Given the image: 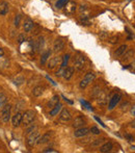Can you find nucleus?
Returning a JSON list of instances; mask_svg holds the SVG:
<instances>
[{
    "label": "nucleus",
    "mask_w": 135,
    "mask_h": 153,
    "mask_svg": "<svg viewBox=\"0 0 135 153\" xmlns=\"http://www.w3.org/2000/svg\"><path fill=\"white\" fill-rule=\"evenodd\" d=\"M27 135H28L27 137V145L29 147H33L35 144H37V139H39V137H40L39 130L37 129V130H35L33 132L29 133V134H27Z\"/></svg>",
    "instance_id": "39448f33"
},
{
    "label": "nucleus",
    "mask_w": 135,
    "mask_h": 153,
    "mask_svg": "<svg viewBox=\"0 0 135 153\" xmlns=\"http://www.w3.org/2000/svg\"><path fill=\"white\" fill-rule=\"evenodd\" d=\"M101 92V89H100V87L99 85H96V87L93 89V91H92V97H94V98H97V96L99 95V93Z\"/></svg>",
    "instance_id": "c756f323"
},
{
    "label": "nucleus",
    "mask_w": 135,
    "mask_h": 153,
    "mask_svg": "<svg viewBox=\"0 0 135 153\" xmlns=\"http://www.w3.org/2000/svg\"><path fill=\"white\" fill-rule=\"evenodd\" d=\"M43 152L44 153H49V152H51V153H57V151L54 150V149H52V148H48V149H45V150H43Z\"/></svg>",
    "instance_id": "a19ab883"
},
{
    "label": "nucleus",
    "mask_w": 135,
    "mask_h": 153,
    "mask_svg": "<svg viewBox=\"0 0 135 153\" xmlns=\"http://www.w3.org/2000/svg\"><path fill=\"white\" fill-rule=\"evenodd\" d=\"M60 63V57H57V56H55V57H52V58H50V60H49L48 63V69H54L55 67H57L58 64Z\"/></svg>",
    "instance_id": "a211bd4d"
},
{
    "label": "nucleus",
    "mask_w": 135,
    "mask_h": 153,
    "mask_svg": "<svg viewBox=\"0 0 135 153\" xmlns=\"http://www.w3.org/2000/svg\"><path fill=\"white\" fill-rule=\"evenodd\" d=\"M11 112H12V105L4 104L1 107V119L3 122L7 123L11 120Z\"/></svg>",
    "instance_id": "7ed1b4c3"
},
{
    "label": "nucleus",
    "mask_w": 135,
    "mask_h": 153,
    "mask_svg": "<svg viewBox=\"0 0 135 153\" xmlns=\"http://www.w3.org/2000/svg\"><path fill=\"white\" fill-rule=\"evenodd\" d=\"M3 55H4V50L3 48H0V57H2Z\"/></svg>",
    "instance_id": "a18cd8bd"
},
{
    "label": "nucleus",
    "mask_w": 135,
    "mask_h": 153,
    "mask_svg": "<svg viewBox=\"0 0 135 153\" xmlns=\"http://www.w3.org/2000/svg\"><path fill=\"white\" fill-rule=\"evenodd\" d=\"M6 101H7L6 95L3 93H0V107H2L3 105L6 104Z\"/></svg>",
    "instance_id": "bb28decb"
},
{
    "label": "nucleus",
    "mask_w": 135,
    "mask_h": 153,
    "mask_svg": "<svg viewBox=\"0 0 135 153\" xmlns=\"http://www.w3.org/2000/svg\"><path fill=\"white\" fill-rule=\"evenodd\" d=\"M85 63H86V60L82 54L76 55L75 58H74V69H76L78 71H81L84 69Z\"/></svg>",
    "instance_id": "f03ea898"
},
{
    "label": "nucleus",
    "mask_w": 135,
    "mask_h": 153,
    "mask_svg": "<svg viewBox=\"0 0 135 153\" xmlns=\"http://www.w3.org/2000/svg\"><path fill=\"white\" fill-rule=\"evenodd\" d=\"M69 60H70V54H64V57H62V62H61V66L62 68H66L68 66V63H69Z\"/></svg>",
    "instance_id": "cd10ccee"
},
{
    "label": "nucleus",
    "mask_w": 135,
    "mask_h": 153,
    "mask_svg": "<svg viewBox=\"0 0 135 153\" xmlns=\"http://www.w3.org/2000/svg\"><path fill=\"white\" fill-rule=\"evenodd\" d=\"M64 48V42L61 39L55 40L54 44H53V51L54 52H59Z\"/></svg>",
    "instance_id": "f8f14e48"
},
{
    "label": "nucleus",
    "mask_w": 135,
    "mask_h": 153,
    "mask_svg": "<svg viewBox=\"0 0 135 153\" xmlns=\"http://www.w3.org/2000/svg\"><path fill=\"white\" fill-rule=\"evenodd\" d=\"M104 139H95V142L92 143V146L93 147H96V146H99V145H101V144H103Z\"/></svg>",
    "instance_id": "72a5a7b5"
},
{
    "label": "nucleus",
    "mask_w": 135,
    "mask_h": 153,
    "mask_svg": "<svg viewBox=\"0 0 135 153\" xmlns=\"http://www.w3.org/2000/svg\"><path fill=\"white\" fill-rule=\"evenodd\" d=\"M13 81H14L15 85H22L23 82H25V79H24V77H22V76H18V77H17L16 79L13 80Z\"/></svg>",
    "instance_id": "2f4dec72"
},
{
    "label": "nucleus",
    "mask_w": 135,
    "mask_h": 153,
    "mask_svg": "<svg viewBox=\"0 0 135 153\" xmlns=\"http://www.w3.org/2000/svg\"><path fill=\"white\" fill-rule=\"evenodd\" d=\"M113 148V144L111 142H106V143H103L102 146L100 147V152L102 153H107V152H110Z\"/></svg>",
    "instance_id": "dca6fc26"
},
{
    "label": "nucleus",
    "mask_w": 135,
    "mask_h": 153,
    "mask_svg": "<svg viewBox=\"0 0 135 153\" xmlns=\"http://www.w3.org/2000/svg\"><path fill=\"white\" fill-rule=\"evenodd\" d=\"M27 126H28V127L25 129V133H26V134H29V133L33 132V131L37 129V124H29V125H27Z\"/></svg>",
    "instance_id": "a878e982"
},
{
    "label": "nucleus",
    "mask_w": 135,
    "mask_h": 153,
    "mask_svg": "<svg viewBox=\"0 0 135 153\" xmlns=\"http://www.w3.org/2000/svg\"><path fill=\"white\" fill-rule=\"evenodd\" d=\"M44 46H45V39H44V37H39V39L35 42L33 49H35L37 51L43 50Z\"/></svg>",
    "instance_id": "4468645a"
},
{
    "label": "nucleus",
    "mask_w": 135,
    "mask_h": 153,
    "mask_svg": "<svg viewBox=\"0 0 135 153\" xmlns=\"http://www.w3.org/2000/svg\"><path fill=\"white\" fill-rule=\"evenodd\" d=\"M35 112L31 110H25L23 112V118H22V123L24 124L25 126L29 125L31 124L32 122L35 121Z\"/></svg>",
    "instance_id": "f257e3e1"
},
{
    "label": "nucleus",
    "mask_w": 135,
    "mask_h": 153,
    "mask_svg": "<svg viewBox=\"0 0 135 153\" xmlns=\"http://www.w3.org/2000/svg\"><path fill=\"white\" fill-rule=\"evenodd\" d=\"M95 78H96V74L93 73V72H88L87 74H85V76L83 77V79L80 81V88L81 89H85L87 85L90 83L92 81H94Z\"/></svg>",
    "instance_id": "20e7f679"
},
{
    "label": "nucleus",
    "mask_w": 135,
    "mask_h": 153,
    "mask_svg": "<svg viewBox=\"0 0 135 153\" xmlns=\"http://www.w3.org/2000/svg\"><path fill=\"white\" fill-rule=\"evenodd\" d=\"M132 69H133V70H135V62L132 64Z\"/></svg>",
    "instance_id": "8fccbe9b"
},
{
    "label": "nucleus",
    "mask_w": 135,
    "mask_h": 153,
    "mask_svg": "<svg viewBox=\"0 0 135 153\" xmlns=\"http://www.w3.org/2000/svg\"><path fill=\"white\" fill-rule=\"evenodd\" d=\"M85 124H86V120H85L82 116H78V117H76L75 119H74L72 126H73L74 128H79V127L84 126Z\"/></svg>",
    "instance_id": "9d476101"
},
{
    "label": "nucleus",
    "mask_w": 135,
    "mask_h": 153,
    "mask_svg": "<svg viewBox=\"0 0 135 153\" xmlns=\"http://www.w3.org/2000/svg\"><path fill=\"white\" fill-rule=\"evenodd\" d=\"M121 99H122L121 94H115V95L111 97V99L109 100V103H108V110H112L115 107H117V103L121 101Z\"/></svg>",
    "instance_id": "0eeeda50"
},
{
    "label": "nucleus",
    "mask_w": 135,
    "mask_h": 153,
    "mask_svg": "<svg viewBox=\"0 0 135 153\" xmlns=\"http://www.w3.org/2000/svg\"><path fill=\"white\" fill-rule=\"evenodd\" d=\"M131 114H132V116H135V105L131 108Z\"/></svg>",
    "instance_id": "49530a36"
},
{
    "label": "nucleus",
    "mask_w": 135,
    "mask_h": 153,
    "mask_svg": "<svg viewBox=\"0 0 135 153\" xmlns=\"http://www.w3.org/2000/svg\"><path fill=\"white\" fill-rule=\"evenodd\" d=\"M44 91H45V88L42 87V85H37L32 90V95L35 97H40L44 94Z\"/></svg>",
    "instance_id": "aec40b11"
},
{
    "label": "nucleus",
    "mask_w": 135,
    "mask_h": 153,
    "mask_svg": "<svg viewBox=\"0 0 135 153\" xmlns=\"http://www.w3.org/2000/svg\"><path fill=\"white\" fill-rule=\"evenodd\" d=\"M51 135H52V131H48V132H46L45 134H43L42 137H39L37 144L42 145V144H46V143H48L51 139Z\"/></svg>",
    "instance_id": "9b49d317"
},
{
    "label": "nucleus",
    "mask_w": 135,
    "mask_h": 153,
    "mask_svg": "<svg viewBox=\"0 0 135 153\" xmlns=\"http://www.w3.org/2000/svg\"><path fill=\"white\" fill-rule=\"evenodd\" d=\"M129 106H130V103L128 102V101H126L125 103H123V104L121 105V110H123V112H127L129 108Z\"/></svg>",
    "instance_id": "e433bc0d"
},
{
    "label": "nucleus",
    "mask_w": 135,
    "mask_h": 153,
    "mask_svg": "<svg viewBox=\"0 0 135 153\" xmlns=\"http://www.w3.org/2000/svg\"><path fill=\"white\" fill-rule=\"evenodd\" d=\"M61 108H62V104L59 102L58 104L55 105L54 107H52L50 110V116L54 117V116H56V115H58L60 112V110H61Z\"/></svg>",
    "instance_id": "4be33fe9"
},
{
    "label": "nucleus",
    "mask_w": 135,
    "mask_h": 153,
    "mask_svg": "<svg viewBox=\"0 0 135 153\" xmlns=\"http://www.w3.org/2000/svg\"><path fill=\"white\" fill-rule=\"evenodd\" d=\"M7 66H8V60L6 58H3V62L0 63V68H6Z\"/></svg>",
    "instance_id": "58836bf2"
},
{
    "label": "nucleus",
    "mask_w": 135,
    "mask_h": 153,
    "mask_svg": "<svg viewBox=\"0 0 135 153\" xmlns=\"http://www.w3.org/2000/svg\"><path fill=\"white\" fill-rule=\"evenodd\" d=\"M33 27H35V23H33V21L32 20H30V19H26V20L24 21L23 28L26 32H30L32 29H33Z\"/></svg>",
    "instance_id": "2eb2a0df"
},
{
    "label": "nucleus",
    "mask_w": 135,
    "mask_h": 153,
    "mask_svg": "<svg viewBox=\"0 0 135 153\" xmlns=\"http://www.w3.org/2000/svg\"><path fill=\"white\" fill-rule=\"evenodd\" d=\"M22 118H23V114L20 112H16L12 118V124L14 127H19L22 124Z\"/></svg>",
    "instance_id": "1a4fd4ad"
},
{
    "label": "nucleus",
    "mask_w": 135,
    "mask_h": 153,
    "mask_svg": "<svg viewBox=\"0 0 135 153\" xmlns=\"http://www.w3.org/2000/svg\"><path fill=\"white\" fill-rule=\"evenodd\" d=\"M64 7H66V13H68V14H73L76 9V4L73 1H70L69 0V2L64 5Z\"/></svg>",
    "instance_id": "412c9836"
},
{
    "label": "nucleus",
    "mask_w": 135,
    "mask_h": 153,
    "mask_svg": "<svg viewBox=\"0 0 135 153\" xmlns=\"http://www.w3.org/2000/svg\"><path fill=\"white\" fill-rule=\"evenodd\" d=\"M127 48H128V46L125 45V44H124V45H122V46H119V48H117V50L115 51V57L122 56V55H123L124 53L126 52Z\"/></svg>",
    "instance_id": "5701e85b"
},
{
    "label": "nucleus",
    "mask_w": 135,
    "mask_h": 153,
    "mask_svg": "<svg viewBox=\"0 0 135 153\" xmlns=\"http://www.w3.org/2000/svg\"><path fill=\"white\" fill-rule=\"evenodd\" d=\"M46 78H47V79H48V80H49V81H50V82H51V83H52V85H56V82H54V81H53V80H52V79H51V78H50V77H49V76H46Z\"/></svg>",
    "instance_id": "c03bdc74"
},
{
    "label": "nucleus",
    "mask_w": 135,
    "mask_h": 153,
    "mask_svg": "<svg viewBox=\"0 0 135 153\" xmlns=\"http://www.w3.org/2000/svg\"><path fill=\"white\" fill-rule=\"evenodd\" d=\"M59 96H58V95H55V96H53L52 98L50 99V101H49L48 102V107L49 108H52V107H54L55 105L56 104H58V103H59Z\"/></svg>",
    "instance_id": "b1692460"
},
{
    "label": "nucleus",
    "mask_w": 135,
    "mask_h": 153,
    "mask_svg": "<svg viewBox=\"0 0 135 153\" xmlns=\"http://www.w3.org/2000/svg\"><path fill=\"white\" fill-rule=\"evenodd\" d=\"M80 103L83 105V106H84V107H86L88 110H92V112H93V110H94V108H93V106H92V105H90V103H88V102H87V101L82 100V99H81V100H80Z\"/></svg>",
    "instance_id": "473e14b6"
},
{
    "label": "nucleus",
    "mask_w": 135,
    "mask_h": 153,
    "mask_svg": "<svg viewBox=\"0 0 135 153\" xmlns=\"http://www.w3.org/2000/svg\"><path fill=\"white\" fill-rule=\"evenodd\" d=\"M107 100H108V96H107V94H106V92L101 91L100 93H99L98 96H97V102L101 105H104V104H106Z\"/></svg>",
    "instance_id": "ddd939ff"
},
{
    "label": "nucleus",
    "mask_w": 135,
    "mask_h": 153,
    "mask_svg": "<svg viewBox=\"0 0 135 153\" xmlns=\"http://www.w3.org/2000/svg\"><path fill=\"white\" fill-rule=\"evenodd\" d=\"M95 119H96V120H97V121H98V122H99V123H100V124H101V125L103 126V127H104V128H105V127H106V125H105V124H104V123H103V122L101 121V120H100V119H99L98 117H95Z\"/></svg>",
    "instance_id": "37998d69"
},
{
    "label": "nucleus",
    "mask_w": 135,
    "mask_h": 153,
    "mask_svg": "<svg viewBox=\"0 0 135 153\" xmlns=\"http://www.w3.org/2000/svg\"><path fill=\"white\" fill-rule=\"evenodd\" d=\"M89 133V128L85 127V126H82V127L76 128L75 132H74V137H86Z\"/></svg>",
    "instance_id": "6e6552de"
},
{
    "label": "nucleus",
    "mask_w": 135,
    "mask_h": 153,
    "mask_svg": "<svg viewBox=\"0 0 135 153\" xmlns=\"http://www.w3.org/2000/svg\"><path fill=\"white\" fill-rule=\"evenodd\" d=\"M25 40H26V38L24 37L23 34H20V36H19V38H18V43L19 44H22L24 41H25Z\"/></svg>",
    "instance_id": "ea45409f"
},
{
    "label": "nucleus",
    "mask_w": 135,
    "mask_h": 153,
    "mask_svg": "<svg viewBox=\"0 0 135 153\" xmlns=\"http://www.w3.org/2000/svg\"><path fill=\"white\" fill-rule=\"evenodd\" d=\"M133 54H134V50H132V49H130V50H126V52L124 53V60H129L130 57L133 56Z\"/></svg>",
    "instance_id": "c85d7f7f"
},
{
    "label": "nucleus",
    "mask_w": 135,
    "mask_h": 153,
    "mask_svg": "<svg viewBox=\"0 0 135 153\" xmlns=\"http://www.w3.org/2000/svg\"><path fill=\"white\" fill-rule=\"evenodd\" d=\"M68 2H69V0H57V2H56V7H57V9H62Z\"/></svg>",
    "instance_id": "7c9ffc66"
},
{
    "label": "nucleus",
    "mask_w": 135,
    "mask_h": 153,
    "mask_svg": "<svg viewBox=\"0 0 135 153\" xmlns=\"http://www.w3.org/2000/svg\"><path fill=\"white\" fill-rule=\"evenodd\" d=\"M8 11H9L8 3L5 2V1L0 2V16H5L8 13Z\"/></svg>",
    "instance_id": "6ab92c4d"
},
{
    "label": "nucleus",
    "mask_w": 135,
    "mask_h": 153,
    "mask_svg": "<svg viewBox=\"0 0 135 153\" xmlns=\"http://www.w3.org/2000/svg\"><path fill=\"white\" fill-rule=\"evenodd\" d=\"M62 98H64V100H66V102H69V103H70V104H73V102H72V101H70V100H69V99H66V97H64V95H62Z\"/></svg>",
    "instance_id": "de8ad7c7"
},
{
    "label": "nucleus",
    "mask_w": 135,
    "mask_h": 153,
    "mask_svg": "<svg viewBox=\"0 0 135 153\" xmlns=\"http://www.w3.org/2000/svg\"><path fill=\"white\" fill-rule=\"evenodd\" d=\"M131 149H132V150H134V151H135V146H132V147H131Z\"/></svg>",
    "instance_id": "3c124183"
},
{
    "label": "nucleus",
    "mask_w": 135,
    "mask_h": 153,
    "mask_svg": "<svg viewBox=\"0 0 135 153\" xmlns=\"http://www.w3.org/2000/svg\"><path fill=\"white\" fill-rule=\"evenodd\" d=\"M89 131H90L93 134H100L101 133V130L99 129L98 127H96V126H93V127L89 129Z\"/></svg>",
    "instance_id": "c9c22d12"
},
{
    "label": "nucleus",
    "mask_w": 135,
    "mask_h": 153,
    "mask_svg": "<svg viewBox=\"0 0 135 153\" xmlns=\"http://www.w3.org/2000/svg\"><path fill=\"white\" fill-rule=\"evenodd\" d=\"M72 120V115L68 108H61L59 112V121L62 123H66Z\"/></svg>",
    "instance_id": "423d86ee"
},
{
    "label": "nucleus",
    "mask_w": 135,
    "mask_h": 153,
    "mask_svg": "<svg viewBox=\"0 0 135 153\" xmlns=\"http://www.w3.org/2000/svg\"><path fill=\"white\" fill-rule=\"evenodd\" d=\"M51 56V51L50 50H47L46 52H44L42 54V57H41V65H45L48 60V58Z\"/></svg>",
    "instance_id": "393cba45"
},
{
    "label": "nucleus",
    "mask_w": 135,
    "mask_h": 153,
    "mask_svg": "<svg viewBox=\"0 0 135 153\" xmlns=\"http://www.w3.org/2000/svg\"><path fill=\"white\" fill-rule=\"evenodd\" d=\"M131 127H133V128H135V119L133 120L132 122H131Z\"/></svg>",
    "instance_id": "09e8293b"
},
{
    "label": "nucleus",
    "mask_w": 135,
    "mask_h": 153,
    "mask_svg": "<svg viewBox=\"0 0 135 153\" xmlns=\"http://www.w3.org/2000/svg\"><path fill=\"white\" fill-rule=\"evenodd\" d=\"M125 137L128 139L129 142H132V141H134V137H133V135H130V134H128V133H126V134H125Z\"/></svg>",
    "instance_id": "79ce46f5"
},
{
    "label": "nucleus",
    "mask_w": 135,
    "mask_h": 153,
    "mask_svg": "<svg viewBox=\"0 0 135 153\" xmlns=\"http://www.w3.org/2000/svg\"><path fill=\"white\" fill-rule=\"evenodd\" d=\"M74 74V68L73 67H66L64 68V76L62 77L66 80H70L72 78Z\"/></svg>",
    "instance_id": "f3484780"
},
{
    "label": "nucleus",
    "mask_w": 135,
    "mask_h": 153,
    "mask_svg": "<svg viewBox=\"0 0 135 153\" xmlns=\"http://www.w3.org/2000/svg\"><path fill=\"white\" fill-rule=\"evenodd\" d=\"M64 68L60 67L59 70H58V71H56L55 75H56V77H62V76H64Z\"/></svg>",
    "instance_id": "4c0bfd02"
},
{
    "label": "nucleus",
    "mask_w": 135,
    "mask_h": 153,
    "mask_svg": "<svg viewBox=\"0 0 135 153\" xmlns=\"http://www.w3.org/2000/svg\"><path fill=\"white\" fill-rule=\"evenodd\" d=\"M20 21H21V15H17L15 17V21H14V25L16 26L17 28L20 26Z\"/></svg>",
    "instance_id": "f704fd0d"
}]
</instances>
